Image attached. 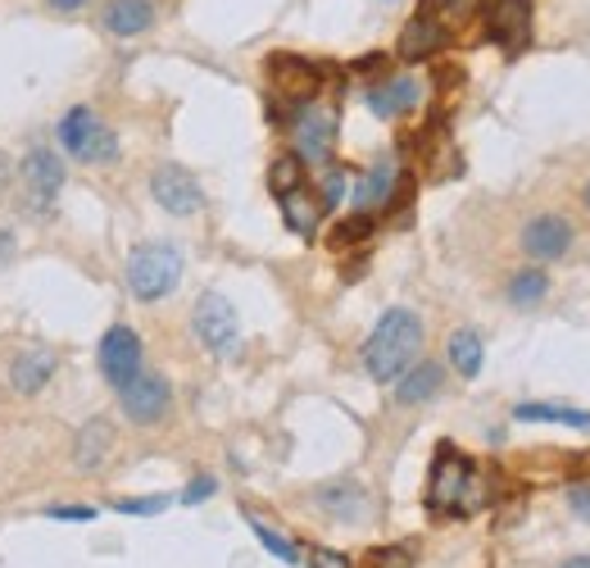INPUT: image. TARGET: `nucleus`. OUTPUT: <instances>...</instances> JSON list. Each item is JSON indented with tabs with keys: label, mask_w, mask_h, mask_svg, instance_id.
<instances>
[{
	"label": "nucleus",
	"mask_w": 590,
	"mask_h": 568,
	"mask_svg": "<svg viewBox=\"0 0 590 568\" xmlns=\"http://www.w3.org/2000/svg\"><path fill=\"white\" fill-rule=\"evenodd\" d=\"M423 337H427V333H423V318H418L414 310H405V305L386 310V314L377 318V327L368 333L364 351H359L364 373L373 377V383L390 387V383H396V377L418 359Z\"/></svg>",
	"instance_id": "obj_1"
},
{
	"label": "nucleus",
	"mask_w": 590,
	"mask_h": 568,
	"mask_svg": "<svg viewBox=\"0 0 590 568\" xmlns=\"http://www.w3.org/2000/svg\"><path fill=\"white\" fill-rule=\"evenodd\" d=\"M481 505V478L468 455H459L455 446H440L431 478H427V509L436 514H472Z\"/></svg>",
	"instance_id": "obj_2"
},
{
	"label": "nucleus",
	"mask_w": 590,
	"mask_h": 568,
	"mask_svg": "<svg viewBox=\"0 0 590 568\" xmlns=\"http://www.w3.org/2000/svg\"><path fill=\"white\" fill-rule=\"evenodd\" d=\"M128 292L141 301V305H151V301H164L177 292V282H182V251L173 242H141L132 255H128Z\"/></svg>",
	"instance_id": "obj_3"
},
{
	"label": "nucleus",
	"mask_w": 590,
	"mask_h": 568,
	"mask_svg": "<svg viewBox=\"0 0 590 568\" xmlns=\"http://www.w3.org/2000/svg\"><path fill=\"white\" fill-rule=\"evenodd\" d=\"M60 192H64V160L51 146H32L23 155V164H19V201H23V210L37 223H45L55 214Z\"/></svg>",
	"instance_id": "obj_4"
},
{
	"label": "nucleus",
	"mask_w": 590,
	"mask_h": 568,
	"mask_svg": "<svg viewBox=\"0 0 590 568\" xmlns=\"http://www.w3.org/2000/svg\"><path fill=\"white\" fill-rule=\"evenodd\" d=\"M60 146L82 164H114L119 160V132L91 105H73L60 119Z\"/></svg>",
	"instance_id": "obj_5"
},
{
	"label": "nucleus",
	"mask_w": 590,
	"mask_h": 568,
	"mask_svg": "<svg viewBox=\"0 0 590 568\" xmlns=\"http://www.w3.org/2000/svg\"><path fill=\"white\" fill-rule=\"evenodd\" d=\"M291 128V155L301 164H327L336 146V110L327 101H301L286 119Z\"/></svg>",
	"instance_id": "obj_6"
},
{
	"label": "nucleus",
	"mask_w": 590,
	"mask_h": 568,
	"mask_svg": "<svg viewBox=\"0 0 590 568\" xmlns=\"http://www.w3.org/2000/svg\"><path fill=\"white\" fill-rule=\"evenodd\" d=\"M191 327H195V342L218 359L236 355V346H241V318H236V305L223 292H205L201 301H195Z\"/></svg>",
	"instance_id": "obj_7"
},
{
	"label": "nucleus",
	"mask_w": 590,
	"mask_h": 568,
	"mask_svg": "<svg viewBox=\"0 0 590 568\" xmlns=\"http://www.w3.org/2000/svg\"><path fill=\"white\" fill-rule=\"evenodd\" d=\"M119 409L141 423V428H151V423H160L169 409H173V387H169V377L155 373V368H141L132 383L119 387Z\"/></svg>",
	"instance_id": "obj_8"
},
{
	"label": "nucleus",
	"mask_w": 590,
	"mask_h": 568,
	"mask_svg": "<svg viewBox=\"0 0 590 568\" xmlns=\"http://www.w3.org/2000/svg\"><path fill=\"white\" fill-rule=\"evenodd\" d=\"M151 196H155V205L169 210L173 219H191V214L205 210L201 182H195L182 164H160V169L151 173Z\"/></svg>",
	"instance_id": "obj_9"
},
{
	"label": "nucleus",
	"mask_w": 590,
	"mask_h": 568,
	"mask_svg": "<svg viewBox=\"0 0 590 568\" xmlns=\"http://www.w3.org/2000/svg\"><path fill=\"white\" fill-rule=\"evenodd\" d=\"M572 223L563 219V214H531L527 223H522V251L531 255V264H555V260H563L568 251H572Z\"/></svg>",
	"instance_id": "obj_10"
},
{
	"label": "nucleus",
	"mask_w": 590,
	"mask_h": 568,
	"mask_svg": "<svg viewBox=\"0 0 590 568\" xmlns=\"http://www.w3.org/2000/svg\"><path fill=\"white\" fill-rule=\"evenodd\" d=\"M364 105L377 114V119H405L423 105V82L414 73H386L382 82H373L364 91Z\"/></svg>",
	"instance_id": "obj_11"
},
{
	"label": "nucleus",
	"mask_w": 590,
	"mask_h": 568,
	"mask_svg": "<svg viewBox=\"0 0 590 568\" xmlns=\"http://www.w3.org/2000/svg\"><path fill=\"white\" fill-rule=\"evenodd\" d=\"M101 373H105V383L114 392L141 373V337L132 333L128 323H114L110 333L101 337Z\"/></svg>",
	"instance_id": "obj_12"
},
{
	"label": "nucleus",
	"mask_w": 590,
	"mask_h": 568,
	"mask_svg": "<svg viewBox=\"0 0 590 568\" xmlns=\"http://www.w3.org/2000/svg\"><path fill=\"white\" fill-rule=\"evenodd\" d=\"M314 505L327 518H336V524H364L368 509H373V496L359 478H336V483H323L314 491Z\"/></svg>",
	"instance_id": "obj_13"
},
{
	"label": "nucleus",
	"mask_w": 590,
	"mask_h": 568,
	"mask_svg": "<svg viewBox=\"0 0 590 568\" xmlns=\"http://www.w3.org/2000/svg\"><path fill=\"white\" fill-rule=\"evenodd\" d=\"M396 182H400L396 155H377V160L368 164V173H359L355 186H350L355 210H359V214H373V210L390 205V201H396Z\"/></svg>",
	"instance_id": "obj_14"
},
{
	"label": "nucleus",
	"mask_w": 590,
	"mask_h": 568,
	"mask_svg": "<svg viewBox=\"0 0 590 568\" xmlns=\"http://www.w3.org/2000/svg\"><path fill=\"white\" fill-rule=\"evenodd\" d=\"M160 23V10H155V0H105L101 6V32L105 37H145Z\"/></svg>",
	"instance_id": "obj_15"
},
{
	"label": "nucleus",
	"mask_w": 590,
	"mask_h": 568,
	"mask_svg": "<svg viewBox=\"0 0 590 568\" xmlns=\"http://www.w3.org/2000/svg\"><path fill=\"white\" fill-rule=\"evenodd\" d=\"M268 78H273V87L286 97V105L314 101V91L323 87V73L309 60H301V55H273L268 60Z\"/></svg>",
	"instance_id": "obj_16"
},
{
	"label": "nucleus",
	"mask_w": 590,
	"mask_h": 568,
	"mask_svg": "<svg viewBox=\"0 0 590 568\" xmlns=\"http://www.w3.org/2000/svg\"><path fill=\"white\" fill-rule=\"evenodd\" d=\"M390 387H396V405H405V409L427 405V400L440 396V387H446V364H436V359H414Z\"/></svg>",
	"instance_id": "obj_17"
},
{
	"label": "nucleus",
	"mask_w": 590,
	"mask_h": 568,
	"mask_svg": "<svg viewBox=\"0 0 590 568\" xmlns=\"http://www.w3.org/2000/svg\"><path fill=\"white\" fill-rule=\"evenodd\" d=\"M531 28V0H486V32L500 45H518Z\"/></svg>",
	"instance_id": "obj_18"
},
{
	"label": "nucleus",
	"mask_w": 590,
	"mask_h": 568,
	"mask_svg": "<svg viewBox=\"0 0 590 568\" xmlns=\"http://www.w3.org/2000/svg\"><path fill=\"white\" fill-rule=\"evenodd\" d=\"M51 377H55V351H45V346L19 351L14 364H10V383H14L19 396H37Z\"/></svg>",
	"instance_id": "obj_19"
},
{
	"label": "nucleus",
	"mask_w": 590,
	"mask_h": 568,
	"mask_svg": "<svg viewBox=\"0 0 590 568\" xmlns=\"http://www.w3.org/2000/svg\"><path fill=\"white\" fill-rule=\"evenodd\" d=\"M277 205H282V219H286V227H291L295 236H314V232H318V219L327 214L323 201L309 192L305 182H301V186H291V192H282Z\"/></svg>",
	"instance_id": "obj_20"
},
{
	"label": "nucleus",
	"mask_w": 590,
	"mask_h": 568,
	"mask_svg": "<svg viewBox=\"0 0 590 568\" xmlns=\"http://www.w3.org/2000/svg\"><path fill=\"white\" fill-rule=\"evenodd\" d=\"M110 450H114V428H110V418L82 423V428H78V442H73V464H78V468H101Z\"/></svg>",
	"instance_id": "obj_21"
},
{
	"label": "nucleus",
	"mask_w": 590,
	"mask_h": 568,
	"mask_svg": "<svg viewBox=\"0 0 590 568\" xmlns=\"http://www.w3.org/2000/svg\"><path fill=\"white\" fill-rule=\"evenodd\" d=\"M440 45H446V28H440L431 14H418L400 32V60H427L440 51Z\"/></svg>",
	"instance_id": "obj_22"
},
{
	"label": "nucleus",
	"mask_w": 590,
	"mask_h": 568,
	"mask_svg": "<svg viewBox=\"0 0 590 568\" xmlns=\"http://www.w3.org/2000/svg\"><path fill=\"white\" fill-rule=\"evenodd\" d=\"M546 296H550V273L540 268V264L518 268V273L509 277V287H505V301H509L513 310H536Z\"/></svg>",
	"instance_id": "obj_23"
},
{
	"label": "nucleus",
	"mask_w": 590,
	"mask_h": 568,
	"mask_svg": "<svg viewBox=\"0 0 590 568\" xmlns=\"http://www.w3.org/2000/svg\"><path fill=\"white\" fill-rule=\"evenodd\" d=\"M450 364L459 377H477L481 364H486V346H481V333L477 327H459V333L450 337Z\"/></svg>",
	"instance_id": "obj_24"
},
{
	"label": "nucleus",
	"mask_w": 590,
	"mask_h": 568,
	"mask_svg": "<svg viewBox=\"0 0 590 568\" xmlns=\"http://www.w3.org/2000/svg\"><path fill=\"white\" fill-rule=\"evenodd\" d=\"M518 423H563V428H590V414L581 409H563V405H518L513 409Z\"/></svg>",
	"instance_id": "obj_25"
},
{
	"label": "nucleus",
	"mask_w": 590,
	"mask_h": 568,
	"mask_svg": "<svg viewBox=\"0 0 590 568\" xmlns=\"http://www.w3.org/2000/svg\"><path fill=\"white\" fill-rule=\"evenodd\" d=\"M301 182H305V164H301V160H295V155L273 160V169H268V186H273V196L291 192V186H301Z\"/></svg>",
	"instance_id": "obj_26"
},
{
	"label": "nucleus",
	"mask_w": 590,
	"mask_h": 568,
	"mask_svg": "<svg viewBox=\"0 0 590 568\" xmlns=\"http://www.w3.org/2000/svg\"><path fill=\"white\" fill-rule=\"evenodd\" d=\"M251 532H255V537L264 541V550H268V555H277L282 564H301V550H295V546H291L282 532H273L268 524H260V518H251Z\"/></svg>",
	"instance_id": "obj_27"
},
{
	"label": "nucleus",
	"mask_w": 590,
	"mask_h": 568,
	"mask_svg": "<svg viewBox=\"0 0 590 568\" xmlns=\"http://www.w3.org/2000/svg\"><path fill=\"white\" fill-rule=\"evenodd\" d=\"M350 186H355V173L332 164V169L323 173V196H318V201H323V210H336V205H340V196H346Z\"/></svg>",
	"instance_id": "obj_28"
},
{
	"label": "nucleus",
	"mask_w": 590,
	"mask_h": 568,
	"mask_svg": "<svg viewBox=\"0 0 590 568\" xmlns=\"http://www.w3.org/2000/svg\"><path fill=\"white\" fill-rule=\"evenodd\" d=\"M418 559V550H414V541H400V546H390V550H373V559H368V568H409Z\"/></svg>",
	"instance_id": "obj_29"
},
{
	"label": "nucleus",
	"mask_w": 590,
	"mask_h": 568,
	"mask_svg": "<svg viewBox=\"0 0 590 568\" xmlns=\"http://www.w3.org/2000/svg\"><path fill=\"white\" fill-rule=\"evenodd\" d=\"M173 500L169 496H136V500H119L114 509L119 514H136V518H151V514H164Z\"/></svg>",
	"instance_id": "obj_30"
},
{
	"label": "nucleus",
	"mask_w": 590,
	"mask_h": 568,
	"mask_svg": "<svg viewBox=\"0 0 590 568\" xmlns=\"http://www.w3.org/2000/svg\"><path fill=\"white\" fill-rule=\"evenodd\" d=\"M95 514L101 509H91V505H51L45 509V518H60V524H91Z\"/></svg>",
	"instance_id": "obj_31"
},
{
	"label": "nucleus",
	"mask_w": 590,
	"mask_h": 568,
	"mask_svg": "<svg viewBox=\"0 0 590 568\" xmlns=\"http://www.w3.org/2000/svg\"><path fill=\"white\" fill-rule=\"evenodd\" d=\"M368 232H373V219H368V214H355L350 223H340V227H336L332 242H336V246H346V242H359V236H368Z\"/></svg>",
	"instance_id": "obj_32"
},
{
	"label": "nucleus",
	"mask_w": 590,
	"mask_h": 568,
	"mask_svg": "<svg viewBox=\"0 0 590 568\" xmlns=\"http://www.w3.org/2000/svg\"><path fill=\"white\" fill-rule=\"evenodd\" d=\"M309 568H350V559L340 555V550H327V546H318V550H309Z\"/></svg>",
	"instance_id": "obj_33"
},
{
	"label": "nucleus",
	"mask_w": 590,
	"mask_h": 568,
	"mask_svg": "<svg viewBox=\"0 0 590 568\" xmlns=\"http://www.w3.org/2000/svg\"><path fill=\"white\" fill-rule=\"evenodd\" d=\"M214 491H218V483H214V478H195V483L182 491V505H201V500H210Z\"/></svg>",
	"instance_id": "obj_34"
},
{
	"label": "nucleus",
	"mask_w": 590,
	"mask_h": 568,
	"mask_svg": "<svg viewBox=\"0 0 590 568\" xmlns=\"http://www.w3.org/2000/svg\"><path fill=\"white\" fill-rule=\"evenodd\" d=\"M10 186H14V160H10L6 151H0V201H6Z\"/></svg>",
	"instance_id": "obj_35"
},
{
	"label": "nucleus",
	"mask_w": 590,
	"mask_h": 568,
	"mask_svg": "<svg viewBox=\"0 0 590 568\" xmlns=\"http://www.w3.org/2000/svg\"><path fill=\"white\" fill-rule=\"evenodd\" d=\"M14 251H19V236L6 227V232H0V268H6V264L14 260Z\"/></svg>",
	"instance_id": "obj_36"
},
{
	"label": "nucleus",
	"mask_w": 590,
	"mask_h": 568,
	"mask_svg": "<svg viewBox=\"0 0 590 568\" xmlns=\"http://www.w3.org/2000/svg\"><path fill=\"white\" fill-rule=\"evenodd\" d=\"M45 6H51L55 14H82V10H87V0H45Z\"/></svg>",
	"instance_id": "obj_37"
},
{
	"label": "nucleus",
	"mask_w": 590,
	"mask_h": 568,
	"mask_svg": "<svg viewBox=\"0 0 590 568\" xmlns=\"http://www.w3.org/2000/svg\"><path fill=\"white\" fill-rule=\"evenodd\" d=\"M572 509H577L581 518H590V491H586V487H572Z\"/></svg>",
	"instance_id": "obj_38"
},
{
	"label": "nucleus",
	"mask_w": 590,
	"mask_h": 568,
	"mask_svg": "<svg viewBox=\"0 0 590 568\" xmlns=\"http://www.w3.org/2000/svg\"><path fill=\"white\" fill-rule=\"evenodd\" d=\"M559 568H590V555H572V559H563Z\"/></svg>",
	"instance_id": "obj_39"
},
{
	"label": "nucleus",
	"mask_w": 590,
	"mask_h": 568,
	"mask_svg": "<svg viewBox=\"0 0 590 568\" xmlns=\"http://www.w3.org/2000/svg\"><path fill=\"white\" fill-rule=\"evenodd\" d=\"M446 6H450V10H459V6H464V0H446Z\"/></svg>",
	"instance_id": "obj_40"
},
{
	"label": "nucleus",
	"mask_w": 590,
	"mask_h": 568,
	"mask_svg": "<svg viewBox=\"0 0 590 568\" xmlns=\"http://www.w3.org/2000/svg\"><path fill=\"white\" fill-rule=\"evenodd\" d=\"M586 205H590V182H586Z\"/></svg>",
	"instance_id": "obj_41"
}]
</instances>
